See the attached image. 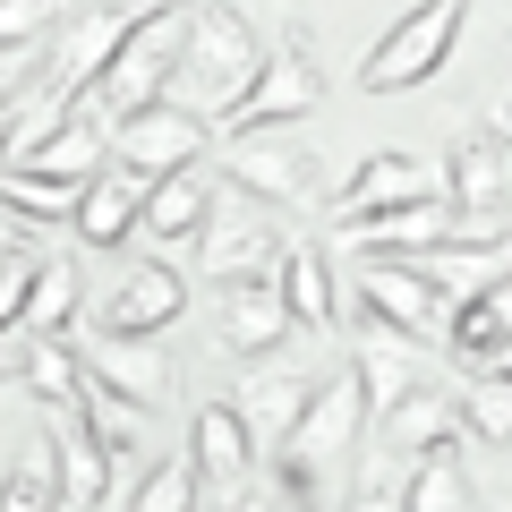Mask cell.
Segmentation results:
<instances>
[{"label":"cell","instance_id":"obj_22","mask_svg":"<svg viewBox=\"0 0 512 512\" xmlns=\"http://www.w3.org/2000/svg\"><path fill=\"white\" fill-rule=\"evenodd\" d=\"M86 316V274H77L69 248H43L35 256V291H26V342H60V333Z\"/></svg>","mask_w":512,"mask_h":512},{"label":"cell","instance_id":"obj_34","mask_svg":"<svg viewBox=\"0 0 512 512\" xmlns=\"http://www.w3.org/2000/svg\"><path fill=\"white\" fill-rule=\"evenodd\" d=\"M43 52H52V43H9V52H0V103H18V86H35Z\"/></svg>","mask_w":512,"mask_h":512},{"label":"cell","instance_id":"obj_36","mask_svg":"<svg viewBox=\"0 0 512 512\" xmlns=\"http://www.w3.org/2000/svg\"><path fill=\"white\" fill-rule=\"evenodd\" d=\"M239 512H308V504H291V495H239Z\"/></svg>","mask_w":512,"mask_h":512},{"label":"cell","instance_id":"obj_2","mask_svg":"<svg viewBox=\"0 0 512 512\" xmlns=\"http://www.w3.org/2000/svg\"><path fill=\"white\" fill-rule=\"evenodd\" d=\"M180 52H188V0H154V9H137V18H128V35H120V52H111L103 77H94L86 111L111 128V120H128V111L163 103Z\"/></svg>","mask_w":512,"mask_h":512},{"label":"cell","instance_id":"obj_6","mask_svg":"<svg viewBox=\"0 0 512 512\" xmlns=\"http://www.w3.org/2000/svg\"><path fill=\"white\" fill-rule=\"evenodd\" d=\"M103 137H111V163L137 171L146 188H154V180H171V171H197L205 154L222 146L214 128H205L197 111H180L171 94H163V103H146V111H128V120H111Z\"/></svg>","mask_w":512,"mask_h":512},{"label":"cell","instance_id":"obj_15","mask_svg":"<svg viewBox=\"0 0 512 512\" xmlns=\"http://www.w3.org/2000/svg\"><path fill=\"white\" fill-rule=\"evenodd\" d=\"M342 248H359V256H427V248H453V205L444 197H419V205H393V214H367V222H350V231H333Z\"/></svg>","mask_w":512,"mask_h":512},{"label":"cell","instance_id":"obj_23","mask_svg":"<svg viewBox=\"0 0 512 512\" xmlns=\"http://www.w3.org/2000/svg\"><path fill=\"white\" fill-rule=\"evenodd\" d=\"M52 453H60V504L69 512H86V504H103L111 495V444L94 436L86 419H52Z\"/></svg>","mask_w":512,"mask_h":512},{"label":"cell","instance_id":"obj_38","mask_svg":"<svg viewBox=\"0 0 512 512\" xmlns=\"http://www.w3.org/2000/svg\"><path fill=\"white\" fill-rule=\"evenodd\" d=\"M487 512H512V487H495V495H487Z\"/></svg>","mask_w":512,"mask_h":512},{"label":"cell","instance_id":"obj_35","mask_svg":"<svg viewBox=\"0 0 512 512\" xmlns=\"http://www.w3.org/2000/svg\"><path fill=\"white\" fill-rule=\"evenodd\" d=\"M26 367V333H0V376H18Z\"/></svg>","mask_w":512,"mask_h":512},{"label":"cell","instance_id":"obj_28","mask_svg":"<svg viewBox=\"0 0 512 512\" xmlns=\"http://www.w3.org/2000/svg\"><path fill=\"white\" fill-rule=\"evenodd\" d=\"M504 333H512V282H495V291H478V299H461V308H453L444 342H453L461 359H478V367H487L495 350H504Z\"/></svg>","mask_w":512,"mask_h":512},{"label":"cell","instance_id":"obj_31","mask_svg":"<svg viewBox=\"0 0 512 512\" xmlns=\"http://www.w3.org/2000/svg\"><path fill=\"white\" fill-rule=\"evenodd\" d=\"M402 478H410V461L376 453V461L359 470V487L342 495V512H402Z\"/></svg>","mask_w":512,"mask_h":512},{"label":"cell","instance_id":"obj_5","mask_svg":"<svg viewBox=\"0 0 512 512\" xmlns=\"http://www.w3.org/2000/svg\"><path fill=\"white\" fill-rule=\"evenodd\" d=\"M461 18H470V0H419V9L393 18V35L359 60V86L367 94H410V86H427V77H444V60H453V43H461Z\"/></svg>","mask_w":512,"mask_h":512},{"label":"cell","instance_id":"obj_1","mask_svg":"<svg viewBox=\"0 0 512 512\" xmlns=\"http://www.w3.org/2000/svg\"><path fill=\"white\" fill-rule=\"evenodd\" d=\"M256 69H265V43H256L248 9H231V0H197V9H188V52H180V69H171V103L197 111V120L222 137V120L248 103Z\"/></svg>","mask_w":512,"mask_h":512},{"label":"cell","instance_id":"obj_4","mask_svg":"<svg viewBox=\"0 0 512 512\" xmlns=\"http://www.w3.org/2000/svg\"><path fill=\"white\" fill-rule=\"evenodd\" d=\"M282 214L274 205L239 197V188H214V214H205L197 231V282H214V291H231V282H265L282 265Z\"/></svg>","mask_w":512,"mask_h":512},{"label":"cell","instance_id":"obj_32","mask_svg":"<svg viewBox=\"0 0 512 512\" xmlns=\"http://www.w3.org/2000/svg\"><path fill=\"white\" fill-rule=\"evenodd\" d=\"M52 18H60V0H0V52L9 43H52Z\"/></svg>","mask_w":512,"mask_h":512},{"label":"cell","instance_id":"obj_17","mask_svg":"<svg viewBox=\"0 0 512 512\" xmlns=\"http://www.w3.org/2000/svg\"><path fill=\"white\" fill-rule=\"evenodd\" d=\"M214 188H222V180H205V171H171V180H154V188H146V214H137V239H146L154 256L197 248L205 214H214Z\"/></svg>","mask_w":512,"mask_h":512},{"label":"cell","instance_id":"obj_33","mask_svg":"<svg viewBox=\"0 0 512 512\" xmlns=\"http://www.w3.org/2000/svg\"><path fill=\"white\" fill-rule=\"evenodd\" d=\"M26 291H35V256H9L0 265V333L26 325Z\"/></svg>","mask_w":512,"mask_h":512},{"label":"cell","instance_id":"obj_10","mask_svg":"<svg viewBox=\"0 0 512 512\" xmlns=\"http://www.w3.org/2000/svg\"><path fill=\"white\" fill-rule=\"evenodd\" d=\"M419 197H444L436 171H427L419 154H402V146H376V154H367V163L325 197V214H333V231H350V222L393 214V205H419Z\"/></svg>","mask_w":512,"mask_h":512},{"label":"cell","instance_id":"obj_7","mask_svg":"<svg viewBox=\"0 0 512 512\" xmlns=\"http://www.w3.org/2000/svg\"><path fill=\"white\" fill-rule=\"evenodd\" d=\"M316 103H325V77H316V60L299 52V43H274V52H265V69H256V86H248V103L222 120V137H274V128L308 120Z\"/></svg>","mask_w":512,"mask_h":512},{"label":"cell","instance_id":"obj_20","mask_svg":"<svg viewBox=\"0 0 512 512\" xmlns=\"http://www.w3.org/2000/svg\"><path fill=\"white\" fill-rule=\"evenodd\" d=\"M274 282H282V308H291L299 333H333L342 325V291H333V265H325L316 239H291V248H282Z\"/></svg>","mask_w":512,"mask_h":512},{"label":"cell","instance_id":"obj_19","mask_svg":"<svg viewBox=\"0 0 512 512\" xmlns=\"http://www.w3.org/2000/svg\"><path fill=\"white\" fill-rule=\"evenodd\" d=\"M453 427H461V393L419 384V393H402V402L376 419V436H384L393 461H419V453H436V444H453Z\"/></svg>","mask_w":512,"mask_h":512},{"label":"cell","instance_id":"obj_26","mask_svg":"<svg viewBox=\"0 0 512 512\" xmlns=\"http://www.w3.org/2000/svg\"><path fill=\"white\" fill-rule=\"evenodd\" d=\"M0 512H69L60 504V453H52V427L26 444L9 470H0Z\"/></svg>","mask_w":512,"mask_h":512},{"label":"cell","instance_id":"obj_14","mask_svg":"<svg viewBox=\"0 0 512 512\" xmlns=\"http://www.w3.org/2000/svg\"><path fill=\"white\" fill-rule=\"evenodd\" d=\"M214 325H222V350H231V359H248V367H256V359H274V350L299 333L291 308H282V282H274V274H265V282H231Z\"/></svg>","mask_w":512,"mask_h":512},{"label":"cell","instance_id":"obj_9","mask_svg":"<svg viewBox=\"0 0 512 512\" xmlns=\"http://www.w3.org/2000/svg\"><path fill=\"white\" fill-rule=\"evenodd\" d=\"M359 308L376 316V325L410 333V342H436V333L453 325V299H444L419 265H402V256H367L359 265Z\"/></svg>","mask_w":512,"mask_h":512},{"label":"cell","instance_id":"obj_13","mask_svg":"<svg viewBox=\"0 0 512 512\" xmlns=\"http://www.w3.org/2000/svg\"><path fill=\"white\" fill-rule=\"evenodd\" d=\"M188 470H197V487L222 495V504H239V487L256 478V444H248V427H239L231 402H205L197 419H188Z\"/></svg>","mask_w":512,"mask_h":512},{"label":"cell","instance_id":"obj_18","mask_svg":"<svg viewBox=\"0 0 512 512\" xmlns=\"http://www.w3.org/2000/svg\"><path fill=\"white\" fill-rule=\"evenodd\" d=\"M350 376H359V393H367V419H384V410L402 402V393H419V342L367 316L359 350H350Z\"/></svg>","mask_w":512,"mask_h":512},{"label":"cell","instance_id":"obj_27","mask_svg":"<svg viewBox=\"0 0 512 512\" xmlns=\"http://www.w3.org/2000/svg\"><path fill=\"white\" fill-rule=\"evenodd\" d=\"M461 504H470V461H461V444H436V453L410 461L402 512H461Z\"/></svg>","mask_w":512,"mask_h":512},{"label":"cell","instance_id":"obj_29","mask_svg":"<svg viewBox=\"0 0 512 512\" xmlns=\"http://www.w3.org/2000/svg\"><path fill=\"white\" fill-rule=\"evenodd\" d=\"M461 427H470L478 444H512V376L478 367V376L461 384Z\"/></svg>","mask_w":512,"mask_h":512},{"label":"cell","instance_id":"obj_16","mask_svg":"<svg viewBox=\"0 0 512 512\" xmlns=\"http://www.w3.org/2000/svg\"><path fill=\"white\" fill-rule=\"evenodd\" d=\"M77 359H86V384L120 393V402H128V410H146V419L171 402V359H163L154 342H86Z\"/></svg>","mask_w":512,"mask_h":512},{"label":"cell","instance_id":"obj_21","mask_svg":"<svg viewBox=\"0 0 512 512\" xmlns=\"http://www.w3.org/2000/svg\"><path fill=\"white\" fill-rule=\"evenodd\" d=\"M137 214H146V180L111 163L103 180L77 197V214H69V222H77V239H86V248H111V256H120L128 239H137Z\"/></svg>","mask_w":512,"mask_h":512},{"label":"cell","instance_id":"obj_11","mask_svg":"<svg viewBox=\"0 0 512 512\" xmlns=\"http://www.w3.org/2000/svg\"><path fill=\"white\" fill-rule=\"evenodd\" d=\"M308 402H316V376H299V367H248V376H239L231 410H239V427H248L256 461H274L282 444H291V427L308 419Z\"/></svg>","mask_w":512,"mask_h":512},{"label":"cell","instance_id":"obj_3","mask_svg":"<svg viewBox=\"0 0 512 512\" xmlns=\"http://www.w3.org/2000/svg\"><path fill=\"white\" fill-rule=\"evenodd\" d=\"M86 316H94V342H154V333H171L188 316V274L171 256L137 248V256H120V274L103 291H86Z\"/></svg>","mask_w":512,"mask_h":512},{"label":"cell","instance_id":"obj_40","mask_svg":"<svg viewBox=\"0 0 512 512\" xmlns=\"http://www.w3.org/2000/svg\"><path fill=\"white\" fill-rule=\"evenodd\" d=\"M0 265H9V256H0Z\"/></svg>","mask_w":512,"mask_h":512},{"label":"cell","instance_id":"obj_25","mask_svg":"<svg viewBox=\"0 0 512 512\" xmlns=\"http://www.w3.org/2000/svg\"><path fill=\"white\" fill-rule=\"evenodd\" d=\"M427 282H436L444 299H478V291H495V282H512V248H427V256H410Z\"/></svg>","mask_w":512,"mask_h":512},{"label":"cell","instance_id":"obj_39","mask_svg":"<svg viewBox=\"0 0 512 512\" xmlns=\"http://www.w3.org/2000/svg\"><path fill=\"white\" fill-rule=\"evenodd\" d=\"M0 163H9V103H0Z\"/></svg>","mask_w":512,"mask_h":512},{"label":"cell","instance_id":"obj_24","mask_svg":"<svg viewBox=\"0 0 512 512\" xmlns=\"http://www.w3.org/2000/svg\"><path fill=\"white\" fill-rule=\"evenodd\" d=\"M18 384L35 393L52 419H69V410H86V359H77V342L60 333V342H26V367Z\"/></svg>","mask_w":512,"mask_h":512},{"label":"cell","instance_id":"obj_30","mask_svg":"<svg viewBox=\"0 0 512 512\" xmlns=\"http://www.w3.org/2000/svg\"><path fill=\"white\" fill-rule=\"evenodd\" d=\"M197 470L188 461H154L146 478H137V495H128V512H197Z\"/></svg>","mask_w":512,"mask_h":512},{"label":"cell","instance_id":"obj_8","mask_svg":"<svg viewBox=\"0 0 512 512\" xmlns=\"http://www.w3.org/2000/svg\"><path fill=\"white\" fill-rule=\"evenodd\" d=\"M214 171L222 188H239V197L274 205V214H299V205L316 197V171L299 146H282V137H222L214 146Z\"/></svg>","mask_w":512,"mask_h":512},{"label":"cell","instance_id":"obj_37","mask_svg":"<svg viewBox=\"0 0 512 512\" xmlns=\"http://www.w3.org/2000/svg\"><path fill=\"white\" fill-rule=\"evenodd\" d=\"M487 367H495V376H512V333H504V350H495V359H487Z\"/></svg>","mask_w":512,"mask_h":512},{"label":"cell","instance_id":"obj_12","mask_svg":"<svg viewBox=\"0 0 512 512\" xmlns=\"http://www.w3.org/2000/svg\"><path fill=\"white\" fill-rule=\"evenodd\" d=\"M128 18H137V9H86V18H69V35L52 43V77H43L60 111H86V94H94V77H103V60L120 52Z\"/></svg>","mask_w":512,"mask_h":512}]
</instances>
